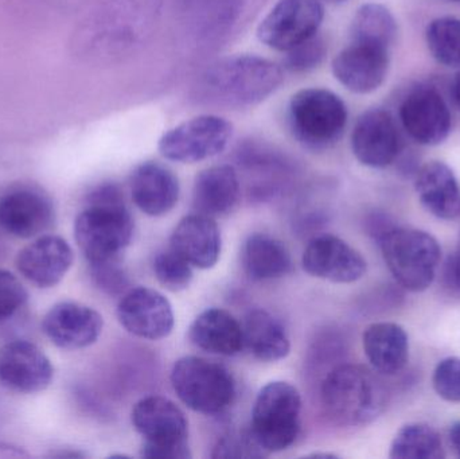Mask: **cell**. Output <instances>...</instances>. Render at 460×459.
Instances as JSON below:
<instances>
[{"label": "cell", "mask_w": 460, "mask_h": 459, "mask_svg": "<svg viewBox=\"0 0 460 459\" xmlns=\"http://www.w3.org/2000/svg\"><path fill=\"white\" fill-rule=\"evenodd\" d=\"M283 69L257 56H232L210 65L197 83V100L223 108L253 107L283 84Z\"/></svg>", "instance_id": "1"}, {"label": "cell", "mask_w": 460, "mask_h": 459, "mask_svg": "<svg viewBox=\"0 0 460 459\" xmlns=\"http://www.w3.org/2000/svg\"><path fill=\"white\" fill-rule=\"evenodd\" d=\"M134 234V217L116 183H102L88 194L75 218V237L89 264L120 260Z\"/></svg>", "instance_id": "2"}, {"label": "cell", "mask_w": 460, "mask_h": 459, "mask_svg": "<svg viewBox=\"0 0 460 459\" xmlns=\"http://www.w3.org/2000/svg\"><path fill=\"white\" fill-rule=\"evenodd\" d=\"M321 403L332 422L359 428L383 414L388 391L375 372L356 364H342L322 382Z\"/></svg>", "instance_id": "3"}, {"label": "cell", "mask_w": 460, "mask_h": 459, "mask_svg": "<svg viewBox=\"0 0 460 459\" xmlns=\"http://www.w3.org/2000/svg\"><path fill=\"white\" fill-rule=\"evenodd\" d=\"M377 243L389 271L405 290L420 293L434 283L442 248L431 234L394 225Z\"/></svg>", "instance_id": "4"}, {"label": "cell", "mask_w": 460, "mask_h": 459, "mask_svg": "<svg viewBox=\"0 0 460 459\" xmlns=\"http://www.w3.org/2000/svg\"><path fill=\"white\" fill-rule=\"evenodd\" d=\"M300 417L302 396L297 388L286 382L268 383L257 393L248 431L265 455L283 452L299 437Z\"/></svg>", "instance_id": "5"}, {"label": "cell", "mask_w": 460, "mask_h": 459, "mask_svg": "<svg viewBox=\"0 0 460 459\" xmlns=\"http://www.w3.org/2000/svg\"><path fill=\"white\" fill-rule=\"evenodd\" d=\"M288 126L297 142L310 150H326L342 137L348 107L334 92L308 88L297 92L288 104Z\"/></svg>", "instance_id": "6"}, {"label": "cell", "mask_w": 460, "mask_h": 459, "mask_svg": "<svg viewBox=\"0 0 460 459\" xmlns=\"http://www.w3.org/2000/svg\"><path fill=\"white\" fill-rule=\"evenodd\" d=\"M132 425L143 437L142 457L189 459V422L185 412L164 396H147L132 409Z\"/></svg>", "instance_id": "7"}, {"label": "cell", "mask_w": 460, "mask_h": 459, "mask_svg": "<svg viewBox=\"0 0 460 459\" xmlns=\"http://www.w3.org/2000/svg\"><path fill=\"white\" fill-rule=\"evenodd\" d=\"M170 380L180 401L199 414H221L234 402V377L226 366L207 358H180L172 366Z\"/></svg>", "instance_id": "8"}, {"label": "cell", "mask_w": 460, "mask_h": 459, "mask_svg": "<svg viewBox=\"0 0 460 459\" xmlns=\"http://www.w3.org/2000/svg\"><path fill=\"white\" fill-rule=\"evenodd\" d=\"M233 126L217 115H199L162 135L158 150L167 161L199 163L226 150Z\"/></svg>", "instance_id": "9"}, {"label": "cell", "mask_w": 460, "mask_h": 459, "mask_svg": "<svg viewBox=\"0 0 460 459\" xmlns=\"http://www.w3.org/2000/svg\"><path fill=\"white\" fill-rule=\"evenodd\" d=\"M324 19L319 0H279L257 29V37L268 48L288 51L318 34Z\"/></svg>", "instance_id": "10"}, {"label": "cell", "mask_w": 460, "mask_h": 459, "mask_svg": "<svg viewBox=\"0 0 460 459\" xmlns=\"http://www.w3.org/2000/svg\"><path fill=\"white\" fill-rule=\"evenodd\" d=\"M118 320L132 336L150 341L166 339L175 325L169 299L148 287L129 288L118 305Z\"/></svg>", "instance_id": "11"}, {"label": "cell", "mask_w": 460, "mask_h": 459, "mask_svg": "<svg viewBox=\"0 0 460 459\" xmlns=\"http://www.w3.org/2000/svg\"><path fill=\"white\" fill-rule=\"evenodd\" d=\"M303 269L327 282L349 285L367 274L364 256L350 244L332 234L314 237L303 251Z\"/></svg>", "instance_id": "12"}, {"label": "cell", "mask_w": 460, "mask_h": 459, "mask_svg": "<svg viewBox=\"0 0 460 459\" xmlns=\"http://www.w3.org/2000/svg\"><path fill=\"white\" fill-rule=\"evenodd\" d=\"M400 148L399 131L391 113L376 108L359 116L351 132V150L359 163L385 169L396 161Z\"/></svg>", "instance_id": "13"}, {"label": "cell", "mask_w": 460, "mask_h": 459, "mask_svg": "<svg viewBox=\"0 0 460 459\" xmlns=\"http://www.w3.org/2000/svg\"><path fill=\"white\" fill-rule=\"evenodd\" d=\"M54 368L48 356L29 341L0 347V385L19 393H37L51 384Z\"/></svg>", "instance_id": "14"}, {"label": "cell", "mask_w": 460, "mask_h": 459, "mask_svg": "<svg viewBox=\"0 0 460 459\" xmlns=\"http://www.w3.org/2000/svg\"><path fill=\"white\" fill-rule=\"evenodd\" d=\"M102 315L77 302L54 305L42 320L45 336L61 349L77 350L91 347L102 336Z\"/></svg>", "instance_id": "15"}, {"label": "cell", "mask_w": 460, "mask_h": 459, "mask_svg": "<svg viewBox=\"0 0 460 459\" xmlns=\"http://www.w3.org/2000/svg\"><path fill=\"white\" fill-rule=\"evenodd\" d=\"M400 119L411 137L424 146L440 145L451 131L447 102L434 88L411 92L400 107Z\"/></svg>", "instance_id": "16"}, {"label": "cell", "mask_w": 460, "mask_h": 459, "mask_svg": "<svg viewBox=\"0 0 460 459\" xmlns=\"http://www.w3.org/2000/svg\"><path fill=\"white\" fill-rule=\"evenodd\" d=\"M334 77L354 93H370L380 88L389 69V49L350 42L332 59Z\"/></svg>", "instance_id": "17"}, {"label": "cell", "mask_w": 460, "mask_h": 459, "mask_svg": "<svg viewBox=\"0 0 460 459\" xmlns=\"http://www.w3.org/2000/svg\"><path fill=\"white\" fill-rule=\"evenodd\" d=\"M73 260L75 255L69 243L49 234L19 251L15 264L24 279L37 287L50 288L64 279Z\"/></svg>", "instance_id": "18"}, {"label": "cell", "mask_w": 460, "mask_h": 459, "mask_svg": "<svg viewBox=\"0 0 460 459\" xmlns=\"http://www.w3.org/2000/svg\"><path fill=\"white\" fill-rule=\"evenodd\" d=\"M53 223V205L38 191L22 189L0 197V228L11 236L31 239Z\"/></svg>", "instance_id": "19"}, {"label": "cell", "mask_w": 460, "mask_h": 459, "mask_svg": "<svg viewBox=\"0 0 460 459\" xmlns=\"http://www.w3.org/2000/svg\"><path fill=\"white\" fill-rule=\"evenodd\" d=\"M221 245V232L215 218L199 213L183 217L170 237V248L199 269H213L217 264Z\"/></svg>", "instance_id": "20"}, {"label": "cell", "mask_w": 460, "mask_h": 459, "mask_svg": "<svg viewBox=\"0 0 460 459\" xmlns=\"http://www.w3.org/2000/svg\"><path fill=\"white\" fill-rule=\"evenodd\" d=\"M131 197L137 209L151 217H161L174 209L180 199L177 175L158 162H145L132 172Z\"/></svg>", "instance_id": "21"}, {"label": "cell", "mask_w": 460, "mask_h": 459, "mask_svg": "<svg viewBox=\"0 0 460 459\" xmlns=\"http://www.w3.org/2000/svg\"><path fill=\"white\" fill-rule=\"evenodd\" d=\"M240 199V180L229 164L209 167L197 175L193 207L199 215L226 217L237 209Z\"/></svg>", "instance_id": "22"}, {"label": "cell", "mask_w": 460, "mask_h": 459, "mask_svg": "<svg viewBox=\"0 0 460 459\" xmlns=\"http://www.w3.org/2000/svg\"><path fill=\"white\" fill-rule=\"evenodd\" d=\"M416 193L421 205L435 217L451 221L460 217V185L451 167L443 162H429L419 170Z\"/></svg>", "instance_id": "23"}, {"label": "cell", "mask_w": 460, "mask_h": 459, "mask_svg": "<svg viewBox=\"0 0 460 459\" xmlns=\"http://www.w3.org/2000/svg\"><path fill=\"white\" fill-rule=\"evenodd\" d=\"M365 356L372 368L384 376L400 374L410 360V339L402 326L376 322L362 336Z\"/></svg>", "instance_id": "24"}, {"label": "cell", "mask_w": 460, "mask_h": 459, "mask_svg": "<svg viewBox=\"0 0 460 459\" xmlns=\"http://www.w3.org/2000/svg\"><path fill=\"white\" fill-rule=\"evenodd\" d=\"M189 339L199 349L212 355H238L243 349V325L218 307L202 312L189 329Z\"/></svg>", "instance_id": "25"}, {"label": "cell", "mask_w": 460, "mask_h": 459, "mask_svg": "<svg viewBox=\"0 0 460 459\" xmlns=\"http://www.w3.org/2000/svg\"><path fill=\"white\" fill-rule=\"evenodd\" d=\"M243 348L257 360L276 363L289 355L291 342L283 323L264 309L246 314L243 323Z\"/></svg>", "instance_id": "26"}, {"label": "cell", "mask_w": 460, "mask_h": 459, "mask_svg": "<svg viewBox=\"0 0 460 459\" xmlns=\"http://www.w3.org/2000/svg\"><path fill=\"white\" fill-rule=\"evenodd\" d=\"M243 266L249 279L254 282L279 279L291 272V253L276 237L251 234L243 245Z\"/></svg>", "instance_id": "27"}, {"label": "cell", "mask_w": 460, "mask_h": 459, "mask_svg": "<svg viewBox=\"0 0 460 459\" xmlns=\"http://www.w3.org/2000/svg\"><path fill=\"white\" fill-rule=\"evenodd\" d=\"M349 32L351 42L389 49L397 34L396 19L385 5L367 3L357 11Z\"/></svg>", "instance_id": "28"}, {"label": "cell", "mask_w": 460, "mask_h": 459, "mask_svg": "<svg viewBox=\"0 0 460 459\" xmlns=\"http://www.w3.org/2000/svg\"><path fill=\"white\" fill-rule=\"evenodd\" d=\"M394 459L446 458L442 437L426 423H410L400 428L389 449Z\"/></svg>", "instance_id": "29"}, {"label": "cell", "mask_w": 460, "mask_h": 459, "mask_svg": "<svg viewBox=\"0 0 460 459\" xmlns=\"http://www.w3.org/2000/svg\"><path fill=\"white\" fill-rule=\"evenodd\" d=\"M427 45L440 64L460 66L459 19L443 16L432 21L427 27Z\"/></svg>", "instance_id": "30"}, {"label": "cell", "mask_w": 460, "mask_h": 459, "mask_svg": "<svg viewBox=\"0 0 460 459\" xmlns=\"http://www.w3.org/2000/svg\"><path fill=\"white\" fill-rule=\"evenodd\" d=\"M153 269L158 282L172 293L186 290L194 277L193 267L172 248L155 256Z\"/></svg>", "instance_id": "31"}, {"label": "cell", "mask_w": 460, "mask_h": 459, "mask_svg": "<svg viewBox=\"0 0 460 459\" xmlns=\"http://www.w3.org/2000/svg\"><path fill=\"white\" fill-rule=\"evenodd\" d=\"M287 53L283 61L284 67L289 72L305 73L322 64L327 53V46L323 38L315 34Z\"/></svg>", "instance_id": "32"}, {"label": "cell", "mask_w": 460, "mask_h": 459, "mask_svg": "<svg viewBox=\"0 0 460 459\" xmlns=\"http://www.w3.org/2000/svg\"><path fill=\"white\" fill-rule=\"evenodd\" d=\"M29 294L21 280L7 269H0V325L15 317L24 305Z\"/></svg>", "instance_id": "33"}, {"label": "cell", "mask_w": 460, "mask_h": 459, "mask_svg": "<svg viewBox=\"0 0 460 459\" xmlns=\"http://www.w3.org/2000/svg\"><path fill=\"white\" fill-rule=\"evenodd\" d=\"M92 279L97 288L111 296H123L129 290V279L121 269L120 260L89 264Z\"/></svg>", "instance_id": "34"}, {"label": "cell", "mask_w": 460, "mask_h": 459, "mask_svg": "<svg viewBox=\"0 0 460 459\" xmlns=\"http://www.w3.org/2000/svg\"><path fill=\"white\" fill-rule=\"evenodd\" d=\"M435 393L451 403H460V358L447 357L438 364L432 376Z\"/></svg>", "instance_id": "35"}, {"label": "cell", "mask_w": 460, "mask_h": 459, "mask_svg": "<svg viewBox=\"0 0 460 459\" xmlns=\"http://www.w3.org/2000/svg\"><path fill=\"white\" fill-rule=\"evenodd\" d=\"M213 458H260L265 453L257 446L248 430L223 437L213 449Z\"/></svg>", "instance_id": "36"}, {"label": "cell", "mask_w": 460, "mask_h": 459, "mask_svg": "<svg viewBox=\"0 0 460 459\" xmlns=\"http://www.w3.org/2000/svg\"><path fill=\"white\" fill-rule=\"evenodd\" d=\"M445 283L451 291L460 296V237L456 251L446 261Z\"/></svg>", "instance_id": "37"}, {"label": "cell", "mask_w": 460, "mask_h": 459, "mask_svg": "<svg viewBox=\"0 0 460 459\" xmlns=\"http://www.w3.org/2000/svg\"><path fill=\"white\" fill-rule=\"evenodd\" d=\"M29 453L19 447L13 446V445L3 444L0 442V458H27Z\"/></svg>", "instance_id": "38"}, {"label": "cell", "mask_w": 460, "mask_h": 459, "mask_svg": "<svg viewBox=\"0 0 460 459\" xmlns=\"http://www.w3.org/2000/svg\"><path fill=\"white\" fill-rule=\"evenodd\" d=\"M448 439H450L451 447L456 455L460 458V422L454 423L448 431Z\"/></svg>", "instance_id": "39"}, {"label": "cell", "mask_w": 460, "mask_h": 459, "mask_svg": "<svg viewBox=\"0 0 460 459\" xmlns=\"http://www.w3.org/2000/svg\"><path fill=\"white\" fill-rule=\"evenodd\" d=\"M454 96L460 108V72L456 75V83H454Z\"/></svg>", "instance_id": "40"}, {"label": "cell", "mask_w": 460, "mask_h": 459, "mask_svg": "<svg viewBox=\"0 0 460 459\" xmlns=\"http://www.w3.org/2000/svg\"><path fill=\"white\" fill-rule=\"evenodd\" d=\"M326 2H332V3H343V2H346V0H326Z\"/></svg>", "instance_id": "41"}, {"label": "cell", "mask_w": 460, "mask_h": 459, "mask_svg": "<svg viewBox=\"0 0 460 459\" xmlns=\"http://www.w3.org/2000/svg\"><path fill=\"white\" fill-rule=\"evenodd\" d=\"M451 2H458V3H460V0H451Z\"/></svg>", "instance_id": "42"}]
</instances>
